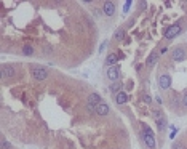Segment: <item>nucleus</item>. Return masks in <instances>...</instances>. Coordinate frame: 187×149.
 <instances>
[{
    "mask_svg": "<svg viewBox=\"0 0 187 149\" xmlns=\"http://www.w3.org/2000/svg\"><path fill=\"white\" fill-rule=\"evenodd\" d=\"M106 47H107V42H102L101 44V47H99V53H102L106 50Z\"/></svg>",
    "mask_w": 187,
    "mask_h": 149,
    "instance_id": "obj_23",
    "label": "nucleus"
},
{
    "mask_svg": "<svg viewBox=\"0 0 187 149\" xmlns=\"http://www.w3.org/2000/svg\"><path fill=\"white\" fill-rule=\"evenodd\" d=\"M123 37H125V29H123V27H120V29H117V32L114 34V40H115V42H120Z\"/></svg>",
    "mask_w": 187,
    "mask_h": 149,
    "instance_id": "obj_16",
    "label": "nucleus"
},
{
    "mask_svg": "<svg viewBox=\"0 0 187 149\" xmlns=\"http://www.w3.org/2000/svg\"><path fill=\"white\" fill-rule=\"evenodd\" d=\"M2 149H11V144L7 141L5 136H2Z\"/></svg>",
    "mask_w": 187,
    "mask_h": 149,
    "instance_id": "obj_17",
    "label": "nucleus"
},
{
    "mask_svg": "<svg viewBox=\"0 0 187 149\" xmlns=\"http://www.w3.org/2000/svg\"><path fill=\"white\" fill-rule=\"evenodd\" d=\"M102 11H104L106 16H114L115 15V3L114 2H104V5H102Z\"/></svg>",
    "mask_w": 187,
    "mask_h": 149,
    "instance_id": "obj_8",
    "label": "nucleus"
},
{
    "mask_svg": "<svg viewBox=\"0 0 187 149\" xmlns=\"http://www.w3.org/2000/svg\"><path fill=\"white\" fill-rule=\"evenodd\" d=\"M181 32H182V24H173L165 31V39L166 40H171V39H174Z\"/></svg>",
    "mask_w": 187,
    "mask_h": 149,
    "instance_id": "obj_1",
    "label": "nucleus"
},
{
    "mask_svg": "<svg viewBox=\"0 0 187 149\" xmlns=\"http://www.w3.org/2000/svg\"><path fill=\"white\" fill-rule=\"evenodd\" d=\"M158 87H160L162 90H168L171 87V77H170V74L163 72V74L158 76Z\"/></svg>",
    "mask_w": 187,
    "mask_h": 149,
    "instance_id": "obj_3",
    "label": "nucleus"
},
{
    "mask_svg": "<svg viewBox=\"0 0 187 149\" xmlns=\"http://www.w3.org/2000/svg\"><path fill=\"white\" fill-rule=\"evenodd\" d=\"M158 58H160V55H158V52H152L149 55V58L146 60V66H149V68H152V66L155 64V63L158 61Z\"/></svg>",
    "mask_w": 187,
    "mask_h": 149,
    "instance_id": "obj_12",
    "label": "nucleus"
},
{
    "mask_svg": "<svg viewBox=\"0 0 187 149\" xmlns=\"http://www.w3.org/2000/svg\"><path fill=\"white\" fill-rule=\"evenodd\" d=\"M115 103H117L118 106L128 103V95H126V92H118L117 95H115Z\"/></svg>",
    "mask_w": 187,
    "mask_h": 149,
    "instance_id": "obj_11",
    "label": "nucleus"
},
{
    "mask_svg": "<svg viewBox=\"0 0 187 149\" xmlns=\"http://www.w3.org/2000/svg\"><path fill=\"white\" fill-rule=\"evenodd\" d=\"M182 108L187 109V93H186L184 96H182Z\"/></svg>",
    "mask_w": 187,
    "mask_h": 149,
    "instance_id": "obj_22",
    "label": "nucleus"
},
{
    "mask_svg": "<svg viewBox=\"0 0 187 149\" xmlns=\"http://www.w3.org/2000/svg\"><path fill=\"white\" fill-rule=\"evenodd\" d=\"M166 52H168V48H166V47H162V48H160V52H158V55L162 56V55H165Z\"/></svg>",
    "mask_w": 187,
    "mask_h": 149,
    "instance_id": "obj_25",
    "label": "nucleus"
},
{
    "mask_svg": "<svg viewBox=\"0 0 187 149\" xmlns=\"http://www.w3.org/2000/svg\"><path fill=\"white\" fill-rule=\"evenodd\" d=\"M142 96H144V101H146V103H152V98H150L149 95H147V93H144Z\"/></svg>",
    "mask_w": 187,
    "mask_h": 149,
    "instance_id": "obj_24",
    "label": "nucleus"
},
{
    "mask_svg": "<svg viewBox=\"0 0 187 149\" xmlns=\"http://www.w3.org/2000/svg\"><path fill=\"white\" fill-rule=\"evenodd\" d=\"M117 60H118V58H117V55H115V53H110L109 56L106 58L104 66H106L107 69H109V68H112V66H115V63H117Z\"/></svg>",
    "mask_w": 187,
    "mask_h": 149,
    "instance_id": "obj_14",
    "label": "nucleus"
},
{
    "mask_svg": "<svg viewBox=\"0 0 187 149\" xmlns=\"http://www.w3.org/2000/svg\"><path fill=\"white\" fill-rule=\"evenodd\" d=\"M165 125H166V120H165V119H163V120H160V122H157V127H158V130H160V132H163Z\"/></svg>",
    "mask_w": 187,
    "mask_h": 149,
    "instance_id": "obj_19",
    "label": "nucleus"
},
{
    "mask_svg": "<svg viewBox=\"0 0 187 149\" xmlns=\"http://www.w3.org/2000/svg\"><path fill=\"white\" fill-rule=\"evenodd\" d=\"M187 58V52L182 47H179V48H174L173 50V60L174 61H178V63H181V61H184Z\"/></svg>",
    "mask_w": 187,
    "mask_h": 149,
    "instance_id": "obj_7",
    "label": "nucleus"
},
{
    "mask_svg": "<svg viewBox=\"0 0 187 149\" xmlns=\"http://www.w3.org/2000/svg\"><path fill=\"white\" fill-rule=\"evenodd\" d=\"M122 82L118 80V82H112V84H110V92L112 93H115V95H117L118 92H120V88H122Z\"/></svg>",
    "mask_w": 187,
    "mask_h": 149,
    "instance_id": "obj_15",
    "label": "nucleus"
},
{
    "mask_svg": "<svg viewBox=\"0 0 187 149\" xmlns=\"http://www.w3.org/2000/svg\"><path fill=\"white\" fill-rule=\"evenodd\" d=\"M152 119L155 120V124L165 119V114H163L162 109H158V108H152Z\"/></svg>",
    "mask_w": 187,
    "mask_h": 149,
    "instance_id": "obj_13",
    "label": "nucleus"
},
{
    "mask_svg": "<svg viewBox=\"0 0 187 149\" xmlns=\"http://www.w3.org/2000/svg\"><path fill=\"white\" fill-rule=\"evenodd\" d=\"M171 149H184V144H182V143H174Z\"/></svg>",
    "mask_w": 187,
    "mask_h": 149,
    "instance_id": "obj_20",
    "label": "nucleus"
},
{
    "mask_svg": "<svg viewBox=\"0 0 187 149\" xmlns=\"http://www.w3.org/2000/svg\"><path fill=\"white\" fill-rule=\"evenodd\" d=\"M101 96L98 95V93H91L88 95V103H86V109H88L90 112H94V109H96V106L101 103Z\"/></svg>",
    "mask_w": 187,
    "mask_h": 149,
    "instance_id": "obj_2",
    "label": "nucleus"
},
{
    "mask_svg": "<svg viewBox=\"0 0 187 149\" xmlns=\"http://www.w3.org/2000/svg\"><path fill=\"white\" fill-rule=\"evenodd\" d=\"M14 74H16V72H14L13 66H3V68H2V79L3 80H7L8 77H13Z\"/></svg>",
    "mask_w": 187,
    "mask_h": 149,
    "instance_id": "obj_10",
    "label": "nucleus"
},
{
    "mask_svg": "<svg viewBox=\"0 0 187 149\" xmlns=\"http://www.w3.org/2000/svg\"><path fill=\"white\" fill-rule=\"evenodd\" d=\"M32 76H34L35 80H46L48 79V71L45 68L37 66V68H34V71H32Z\"/></svg>",
    "mask_w": 187,
    "mask_h": 149,
    "instance_id": "obj_4",
    "label": "nucleus"
},
{
    "mask_svg": "<svg viewBox=\"0 0 187 149\" xmlns=\"http://www.w3.org/2000/svg\"><path fill=\"white\" fill-rule=\"evenodd\" d=\"M109 106H107L104 101H101V103H99L98 106H96V109H94V112H96L98 116H101V117H104V116H107L109 114Z\"/></svg>",
    "mask_w": 187,
    "mask_h": 149,
    "instance_id": "obj_9",
    "label": "nucleus"
},
{
    "mask_svg": "<svg viewBox=\"0 0 187 149\" xmlns=\"http://www.w3.org/2000/svg\"><path fill=\"white\" fill-rule=\"evenodd\" d=\"M22 53H24V55H32L34 53V48L30 45H26L24 48H22Z\"/></svg>",
    "mask_w": 187,
    "mask_h": 149,
    "instance_id": "obj_18",
    "label": "nucleus"
},
{
    "mask_svg": "<svg viewBox=\"0 0 187 149\" xmlns=\"http://www.w3.org/2000/svg\"><path fill=\"white\" fill-rule=\"evenodd\" d=\"M130 7H131V0H128V2H126L125 5H123V11H125V13H126V11L130 10Z\"/></svg>",
    "mask_w": 187,
    "mask_h": 149,
    "instance_id": "obj_21",
    "label": "nucleus"
},
{
    "mask_svg": "<svg viewBox=\"0 0 187 149\" xmlns=\"http://www.w3.org/2000/svg\"><path fill=\"white\" fill-rule=\"evenodd\" d=\"M107 79L110 82H118L120 80V68L118 66H112V68L107 69Z\"/></svg>",
    "mask_w": 187,
    "mask_h": 149,
    "instance_id": "obj_5",
    "label": "nucleus"
},
{
    "mask_svg": "<svg viewBox=\"0 0 187 149\" xmlns=\"http://www.w3.org/2000/svg\"><path fill=\"white\" fill-rule=\"evenodd\" d=\"M141 140H142V143L146 144V148L147 149H155V138H154V135H147V133L144 132H141Z\"/></svg>",
    "mask_w": 187,
    "mask_h": 149,
    "instance_id": "obj_6",
    "label": "nucleus"
}]
</instances>
